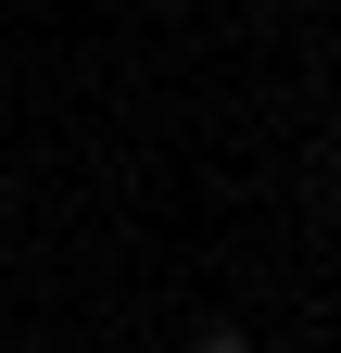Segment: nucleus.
<instances>
[{"instance_id":"obj_2","label":"nucleus","mask_w":341,"mask_h":353,"mask_svg":"<svg viewBox=\"0 0 341 353\" xmlns=\"http://www.w3.org/2000/svg\"><path fill=\"white\" fill-rule=\"evenodd\" d=\"M329 202H341V176H329Z\"/></svg>"},{"instance_id":"obj_1","label":"nucleus","mask_w":341,"mask_h":353,"mask_svg":"<svg viewBox=\"0 0 341 353\" xmlns=\"http://www.w3.org/2000/svg\"><path fill=\"white\" fill-rule=\"evenodd\" d=\"M190 353H253V341H240V328H202V341H190Z\"/></svg>"}]
</instances>
